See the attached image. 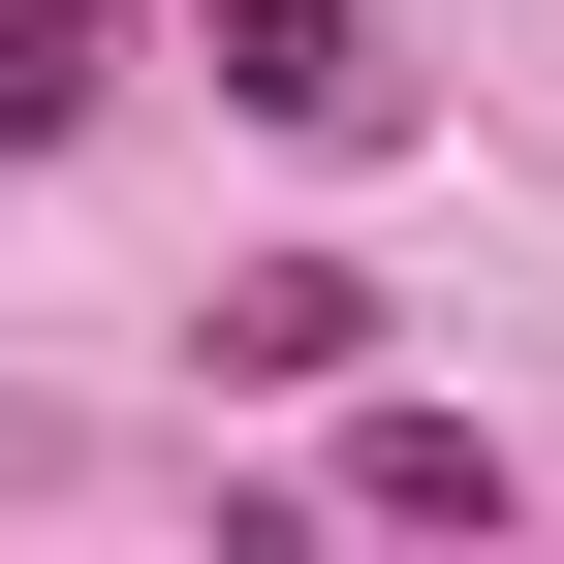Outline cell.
<instances>
[{"instance_id": "cell-1", "label": "cell", "mask_w": 564, "mask_h": 564, "mask_svg": "<svg viewBox=\"0 0 564 564\" xmlns=\"http://www.w3.org/2000/svg\"><path fill=\"white\" fill-rule=\"evenodd\" d=\"M188 63H220V126H282V158H377L408 126V32L377 0H188Z\"/></svg>"}, {"instance_id": "cell-4", "label": "cell", "mask_w": 564, "mask_h": 564, "mask_svg": "<svg viewBox=\"0 0 564 564\" xmlns=\"http://www.w3.org/2000/svg\"><path fill=\"white\" fill-rule=\"evenodd\" d=\"M95 95H126V0H0V158H63Z\"/></svg>"}, {"instance_id": "cell-3", "label": "cell", "mask_w": 564, "mask_h": 564, "mask_svg": "<svg viewBox=\"0 0 564 564\" xmlns=\"http://www.w3.org/2000/svg\"><path fill=\"white\" fill-rule=\"evenodd\" d=\"M220 377H377V282H345V251H251L220 282Z\"/></svg>"}, {"instance_id": "cell-2", "label": "cell", "mask_w": 564, "mask_h": 564, "mask_svg": "<svg viewBox=\"0 0 564 564\" xmlns=\"http://www.w3.org/2000/svg\"><path fill=\"white\" fill-rule=\"evenodd\" d=\"M533 470L470 440V408H345V533H502Z\"/></svg>"}]
</instances>
